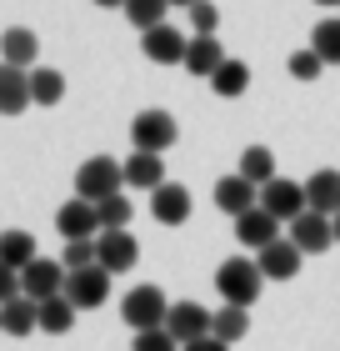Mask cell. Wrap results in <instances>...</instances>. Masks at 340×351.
I'll return each instance as SVG.
<instances>
[{
  "label": "cell",
  "instance_id": "obj_21",
  "mask_svg": "<svg viewBox=\"0 0 340 351\" xmlns=\"http://www.w3.org/2000/svg\"><path fill=\"white\" fill-rule=\"evenodd\" d=\"M225 66V51H220V40L215 36H190V45H185V71L190 75H215Z\"/></svg>",
  "mask_w": 340,
  "mask_h": 351
},
{
  "label": "cell",
  "instance_id": "obj_4",
  "mask_svg": "<svg viewBox=\"0 0 340 351\" xmlns=\"http://www.w3.org/2000/svg\"><path fill=\"white\" fill-rule=\"evenodd\" d=\"M175 136H181V125H175L170 110H140V116L131 121V141L145 156H166L175 146Z\"/></svg>",
  "mask_w": 340,
  "mask_h": 351
},
{
  "label": "cell",
  "instance_id": "obj_10",
  "mask_svg": "<svg viewBox=\"0 0 340 351\" xmlns=\"http://www.w3.org/2000/svg\"><path fill=\"white\" fill-rule=\"evenodd\" d=\"M210 322H215V311H205L200 301H170V316H166V331L181 346H190V341H200V337H210Z\"/></svg>",
  "mask_w": 340,
  "mask_h": 351
},
{
  "label": "cell",
  "instance_id": "obj_30",
  "mask_svg": "<svg viewBox=\"0 0 340 351\" xmlns=\"http://www.w3.org/2000/svg\"><path fill=\"white\" fill-rule=\"evenodd\" d=\"M311 51L326 60V66H340V15H335V21H320L311 30Z\"/></svg>",
  "mask_w": 340,
  "mask_h": 351
},
{
  "label": "cell",
  "instance_id": "obj_29",
  "mask_svg": "<svg viewBox=\"0 0 340 351\" xmlns=\"http://www.w3.org/2000/svg\"><path fill=\"white\" fill-rule=\"evenodd\" d=\"M166 10H170V0H125V21H131L135 30L166 25Z\"/></svg>",
  "mask_w": 340,
  "mask_h": 351
},
{
  "label": "cell",
  "instance_id": "obj_26",
  "mask_svg": "<svg viewBox=\"0 0 340 351\" xmlns=\"http://www.w3.org/2000/svg\"><path fill=\"white\" fill-rule=\"evenodd\" d=\"M246 331H250V311H246V306H220L215 322H210V337L225 341V346H235Z\"/></svg>",
  "mask_w": 340,
  "mask_h": 351
},
{
  "label": "cell",
  "instance_id": "obj_11",
  "mask_svg": "<svg viewBox=\"0 0 340 351\" xmlns=\"http://www.w3.org/2000/svg\"><path fill=\"white\" fill-rule=\"evenodd\" d=\"M55 231L66 236V241H95V236H101V211H95L90 201L70 196V201L55 211Z\"/></svg>",
  "mask_w": 340,
  "mask_h": 351
},
{
  "label": "cell",
  "instance_id": "obj_28",
  "mask_svg": "<svg viewBox=\"0 0 340 351\" xmlns=\"http://www.w3.org/2000/svg\"><path fill=\"white\" fill-rule=\"evenodd\" d=\"M70 326H75V306H70L66 296L40 301V331H45V337H66Z\"/></svg>",
  "mask_w": 340,
  "mask_h": 351
},
{
  "label": "cell",
  "instance_id": "obj_16",
  "mask_svg": "<svg viewBox=\"0 0 340 351\" xmlns=\"http://www.w3.org/2000/svg\"><path fill=\"white\" fill-rule=\"evenodd\" d=\"M300 261H305V256L296 251V241H290V236H280L275 246H265L261 256H255V266H261L265 281H290V276L300 271Z\"/></svg>",
  "mask_w": 340,
  "mask_h": 351
},
{
  "label": "cell",
  "instance_id": "obj_36",
  "mask_svg": "<svg viewBox=\"0 0 340 351\" xmlns=\"http://www.w3.org/2000/svg\"><path fill=\"white\" fill-rule=\"evenodd\" d=\"M15 296H21V271H10L5 261H0V306L15 301Z\"/></svg>",
  "mask_w": 340,
  "mask_h": 351
},
{
  "label": "cell",
  "instance_id": "obj_14",
  "mask_svg": "<svg viewBox=\"0 0 340 351\" xmlns=\"http://www.w3.org/2000/svg\"><path fill=\"white\" fill-rule=\"evenodd\" d=\"M151 216L160 226H185L190 221V191L181 181H166L160 191H151Z\"/></svg>",
  "mask_w": 340,
  "mask_h": 351
},
{
  "label": "cell",
  "instance_id": "obj_17",
  "mask_svg": "<svg viewBox=\"0 0 340 351\" xmlns=\"http://www.w3.org/2000/svg\"><path fill=\"white\" fill-rule=\"evenodd\" d=\"M36 56H40V40H36V30H25V25H10L5 36H0V60L15 71H36Z\"/></svg>",
  "mask_w": 340,
  "mask_h": 351
},
{
  "label": "cell",
  "instance_id": "obj_19",
  "mask_svg": "<svg viewBox=\"0 0 340 351\" xmlns=\"http://www.w3.org/2000/svg\"><path fill=\"white\" fill-rule=\"evenodd\" d=\"M305 201H311V211L320 216H340V171H315L311 181H305Z\"/></svg>",
  "mask_w": 340,
  "mask_h": 351
},
{
  "label": "cell",
  "instance_id": "obj_1",
  "mask_svg": "<svg viewBox=\"0 0 340 351\" xmlns=\"http://www.w3.org/2000/svg\"><path fill=\"white\" fill-rule=\"evenodd\" d=\"M261 286H265V276H261V266L255 261H246V256H231V261H220V271H215V291H220V301L225 306H255L261 301Z\"/></svg>",
  "mask_w": 340,
  "mask_h": 351
},
{
  "label": "cell",
  "instance_id": "obj_12",
  "mask_svg": "<svg viewBox=\"0 0 340 351\" xmlns=\"http://www.w3.org/2000/svg\"><path fill=\"white\" fill-rule=\"evenodd\" d=\"M185 45H190V36H181L175 25H155V30L140 36V51L155 66H185Z\"/></svg>",
  "mask_w": 340,
  "mask_h": 351
},
{
  "label": "cell",
  "instance_id": "obj_6",
  "mask_svg": "<svg viewBox=\"0 0 340 351\" xmlns=\"http://www.w3.org/2000/svg\"><path fill=\"white\" fill-rule=\"evenodd\" d=\"M66 301L75 311H95L110 301V271L105 266H86V271H70L66 276Z\"/></svg>",
  "mask_w": 340,
  "mask_h": 351
},
{
  "label": "cell",
  "instance_id": "obj_7",
  "mask_svg": "<svg viewBox=\"0 0 340 351\" xmlns=\"http://www.w3.org/2000/svg\"><path fill=\"white\" fill-rule=\"evenodd\" d=\"M140 261V241L131 231H101L95 236V266H105L110 276H125Z\"/></svg>",
  "mask_w": 340,
  "mask_h": 351
},
{
  "label": "cell",
  "instance_id": "obj_32",
  "mask_svg": "<svg viewBox=\"0 0 340 351\" xmlns=\"http://www.w3.org/2000/svg\"><path fill=\"white\" fill-rule=\"evenodd\" d=\"M60 266H66V271L95 266V241H66V251H60Z\"/></svg>",
  "mask_w": 340,
  "mask_h": 351
},
{
  "label": "cell",
  "instance_id": "obj_37",
  "mask_svg": "<svg viewBox=\"0 0 340 351\" xmlns=\"http://www.w3.org/2000/svg\"><path fill=\"white\" fill-rule=\"evenodd\" d=\"M181 351H231V346L215 341V337H200V341H190V346H181Z\"/></svg>",
  "mask_w": 340,
  "mask_h": 351
},
{
  "label": "cell",
  "instance_id": "obj_2",
  "mask_svg": "<svg viewBox=\"0 0 340 351\" xmlns=\"http://www.w3.org/2000/svg\"><path fill=\"white\" fill-rule=\"evenodd\" d=\"M125 191V166L116 161V156H90L86 166L75 171V196L101 206L105 196H120Z\"/></svg>",
  "mask_w": 340,
  "mask_h": 351
},
{
  "label": "cell",
  "instance_id": "obj_18",
  "mask_svg": "<svg viewBox=\"0 0 340 351\" xmlns=\"http://www.w3.org/2000/svg\"><path fill=\"white\" fill-rule=\"evenodd\" d=\"M0 331L5 337H30V331H40V301L30 296H15L0 306Z\"/></svg>",
  "mask_w": 340,
  "mask_h": 351
},
{
  "label": "cell",
  "instance_id": "obj_15",
  "mask_svg": "<svg viewBox=\"0 0 340 351\" xmlns=\"http://www.w3.org/2000/svg\"><path fill=\"white\" fill-rule=\"evenodd\" d=\"M235 236H240V241H246L250 251H265V246L280 241V221H275L265 206H255V211L235 216Z\"/></svg>",
  "mask_w": 340,
  "mask_h": 351
},
{
  "label": "cell",
  "instance_id": "obj_8",
  "mask_svg": "<svg viewBox=\"0 0 340 351\" xmlns=\"http://www.w3.org/2000/svg\"><path fill=\"white\" fill-rule=\"evenodd\" d=\"M66 276L70 271L60 266V261H51V256H36L25 271H21V296H30V301H51V296H66Z\"/></svg>",
  "mask_w": 340,
  "mask_h": 351
},
{
  "label": "cell",
  "instance_id": "obj_22",
  "mask_svg": "<svg viewBox=\"0 0 340 351\" xmlns=\"http://www.w3.org/2000/svg\"><path fill=\"white\" fill-rule=\"evenodd\" d=\"M125 186H135V191H160V186H166V156L135 151L131 161H125Z\"/></svg>",
  "mask_w": 340,
  "mask_h": 351
},
{
  "label": "cell",
  "instance_id": "obj_38",
  "mask_svg": "<svg viewBox=\"0 0 340 351\" xmlns=\"http://www.w3.org/2000/svg\"><path fill=\"white\" fill-rule=\"evenodd\" d=\"M95 5H101V10H116V5H120V10H125V0H95Z\"/></svg>",
  "mask_w": 340,
  "mask_h": 351
},
{
  "label": "cell",
  "instance_id": "obj_31",
  "mask_svg": "<svg viewBox=\"0 0 340 351\" xmlns=\"http://www.w3.org/2000/svg\"><path fill=\"white\" fill-rule=\"evenodd\" d=\"M95 211H101V231H125L131 216H135V206H131V196H105Z\"/></svg>",
  "mask_w": 340,
  "mask_h": 351
},
{
  "label": "cell",
  "instance_id": "obj_23",
  "mask_svg": "<svg viewBox=\"0 0 340 351\" xmlns=\"http://www.w3.org/2000/svg\"><path fill=\"white\" fill-rule=\"evenodd\" d=\"M60 101H66V75L51 66H36L30 71V106H60Z\"/></svg>",
  "mask_w": 340,
  "mask_h": 351
},
{
  "label": "cell",
  "instance_id": "obj_24",
  "mask_svg": "<svg viewBox=\"0 0 340 351\" xmlns=\"http://www.w3.org/2000/svg\"><path fill=\"white\" fill-rule=\"evenodd\" d=\"M36 236L30 231H0V261H5L10 271H25L30 261H36Z\"/></svg>",
  "mask_w": 340,
  "mask_h": 351
},
{
  "label": "cell",
  "instance_id": "obj_13",
  "mask_svg": "<svg viewBox=\"0 0 340 351\" xmlns=\"http://www.w3.org/2000/svg\"><path fill=\"white\" fill-rule=\"evenodd\" d=\"M215 206L225 216H246V211H255V206H261V186H250L246 176H220L215 181Z\"/></svg>",
  "mask_w": 340,
  "mask_h": 351
},
{
  "label": "cell",
  "instance_id": "obj_33",
  "mask_svg": "<svg viewBox=\"0 0 340 351\" xmlns=\"http://www.w3.org/2000/svg\"><path fill=\"white\" fill-rule=\"evenodd\" d=\"M320 71H326V60H320V56L311 51V45H305V51H296V56H290V75H296V81H315Z\"/></svg>",
  "mask_w": 340,
  "mask_h": 351
},
{
  "label": "cell",
  "instance_id": "obj_27",
  "mask_svg": "<svg viewBox=\"0 0 340 351\" xmlns=\"http://www.w3.org/2000/svg\"><path fill=\"white\" fill-rule=\"evenodd\" d=\"M240 176H246L250 186H270L275 181V156L265 146H246L240 151Z\"/></svg>",
  "mask_w": 340,
  "mask_h": 351
},
{
  "label": "cell",
  "instance_id": "obj_34",
  "mask_svg": "<svg viewBox=\"0 0 340 351\" xmlns=\"http://www.w3.org/2000/svg\"><path fill=\"white\" fill-rule=\"evenodd\" d=\"M131 351H181V341H175L166 326H155V331H135V346Z\"/></svg>",
  "mask_w": 340,
  "mask_h": 351
},
{
  "label": "cell",
  "instance_id": "obj_5",
  "mask_svg": "<svg viewBox=\"0 0 340 351\" xmlns=\"http://www.w3.org/2000/svg\"><path fill=\"white\" fill-rule=\"evenodd\" d=\"M261 206L280 221V226H290L296 216L311 211V201H305V181H285V176H275L270 186H261Z\"/></svg>",
  "mask_w": 340,
  "mask_h": 351
},
{
  "label": "cell",
  "instance_id": "obj_25",
  "mask_svg": "<svg viewBox=\"0 0 340 351\" xmlns=\"http://www.w3.org/2000/svg\"><path fill=\"white\" fill-rule=\"evenodd\" d=\"M210 90L225 95V101L246 95V90H250V66H246V60H231V56H225V66H220L215 75H210Z\"/></svg>",
  "mask_w": 340,
  "mask_h": 351
},
{
  "label": "cell",
  "instance_id": "obj_39",
  "mask_svg": "<svg viewBox=\"0 0 340 351\" xmlns=\"http://www.w3.org/2000/svg\"><path fill=\"white\" fill-rule=\"evenodd\" d=\"M330 221H335V246H340V216H330Z\"/></svg>",
  "mask_w": 340,
  "mask_h": 351
},
{
  "label": "cell",
  "instance_id": "obj_20",
  "mask_svg": "<svg viewBox=\"0 0 340 351\" xmlns=\"http://www.w3.org/2000/svg\"><path fill=\"white\" fill-rule=\"evenodd\" d=\"M30 106V71H15L0 60V116H21Z\"/></svg>",
  "mask_w": 340,
  "mask_h": 351
},
{
  "label": "cell",
  "instance_id": "obj_41",
  "mask_svg": "<svg viewBox=\"0 0 340 351\" xmlns=\"http://www.w3.org/2000/svg\"><path fill=\"white\" fill-rule=\"evenodd\" d=\"M315 5H340V0H315Z\"/></svg>",
  "mask_w": 340,
  "mask_h": 351
},
{
  "label": "cell",
  "instance_id": "obj_35",
  "mask_svg": "<svg viewBox=\"0 0 340 351\" xmlns=\"http://www.w3.org/2000/svg\"><path fill=\"white\" fill-rule=\"evenodd\" d=\"M215 25H220V10L210 5V0H196V5H190V30H196V36H215Z\"/></svg>",
  "mask_w": 340,
  "mask_h": 351
},
{
  "label": "cell",
  "instance_id": "obj_40",
  "mask_svg": "<svg viewBox=\"0 0 340 351\" xmlns=\"http://www.w3.org/2000/svg\"><path fill=\"white\" fill-rule=\"evenodd\" d=\"M170 5H196V0H170Z\"/></svg>",
  "mask_w": 340,
  "mask_h": 351
},
{
  "label": "cell",
  "instance_id": "obj_3",
  "mask_svg": "<svg viewBox=\"0 0 340 351\" xmlns=\"http://www.w3.org/2000/svg\"><path fill=\"white\" fill-rule=\"evenodd\" d=\"M120 316H125V326H131V331H155V326H166L170 301H166V291H160V286L145 281V286H131V291H125Z\"/></svg>",
  "mask_w": 340,
  "mask_h": 351
},
{
  "label": "cell",
  "instance_id": "obj_9",
  "mask_svg": "<svg viewBox=\"0 0 340 351\" xmlns=\"http://www.w3.org/2000/svg\"><path fill=\"white\" fill-rule=\"evenodd\" d=\"M290 241H296L300 256H326L335 246V221L320 216V211H305V216L290 221Z\"/></svg>",
  "mask_w": 340,
  "mask_h": 351
}]
</instances>
